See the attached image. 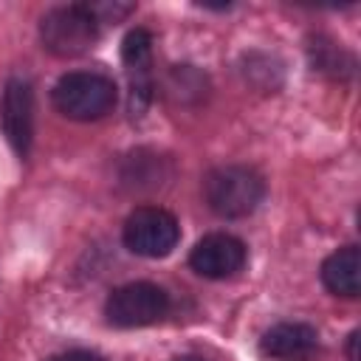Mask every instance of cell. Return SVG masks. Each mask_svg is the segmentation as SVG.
<instances>
[{
  "instance_id": "6da1fadb",
  "label": "cell",
  "mask_w": 361,
  "mask_h": 361,
  "mask_svg": "<svg viewBox=\"0 0 361 361\" xmlns=\"http://www.w3.org/2000/svg\"><path fill=\"white\" fill-rule=\"evenodd\" d=\"M206 206L223 220H240L265 200V178L245 164H220L203 178Z\"/></svg>"
},
{
  "instance_id": "7a4b0ae2",
  "label": "cell",
  "mask_w": 361,
  "mask_h": 361,
  "mask_svg": "<svg viewBox=\"0 0 361 361\" xmlns=\"http://www.w3.org/2000/svg\"><path fill=\"white\" fill-rule=\"evenodd\" d=\"M118 99L116 82L102 71H68L56 79L51 90L54 107L73 121L104 118Z\"/></svg>"
},
{
  "instance_id": "3957f363",
  "label": "cell",
  "mask_w": 361,
  "mask_h": 361,
  "mask_svg": "<svg viewBox=\"0 0 361 361\" xmlns=\"http://www.w3.org/2000/svg\"><path fill=\"white\" fill-rule=\"evenodd\" d=\"M102 23L90 11L87 3H65L54 6L39 20V42L48 54L71 59L90 51L99 42Z\"/></svg>"
},
{
  "instance_id": "277c9868",
  "label": "cell",
  "mask_w": 361,
  "mask_h": 361,
  "mask_svg": "<svg viewBox=\"0 0 361 361\" xmlns=\"http://www.w3.org/2000/svg\"><path fill=\"white\" fill-rule=\"evenodd\" d=\"M172 296L155 285V282H124L113 288L104 299V319L110 327L133 330V327H149L169 316Z\"/></svg>"
},
{
  "instance_id": "5b68a950",
  "label": "cell",
  "mask_w": 361,
  "mask_h": 361,
  "mask_svg": "<svg viewBox=\"0 0 361 361\" xmlns=\"http://www.w3.org/2000/svg\"><path fill=\"white\" fill-rule=\"evenodd\" d=\"M178 240H180V223L164 206H135L121 226V243L135 257H147V259L169 257Z\"/></svg>"
},
{
  "instance_id": "8992f818",
  "label": "cell",
  "mask_w": 361,
  "mask_h": 361,
  "mask_svg": "<svg viewBox=\"0 0 361 361\" xmlns=\"http://www.w3.org/2000/svg\"><path fill=\"white\" fill-rule=\"evenodd\" d=\"M0 130L20 158L34 144V87L25 76H8L0 93Z\"/></svg>"
},
{
  "instance_id": "52a82bcc",
  "label": "cell",
  "mask_w": 361,
  "mask_h": 361,
  "mask_svg": "<svg viewBox=\"0 0 361 361\" xmlns=\"http://www.w3.org/2000/svg\"><path fill=\"white\" fill-rule=\"evenodd\" d=\"M248 262V248L228 231L203 234L189 251V268L203 279H231Z\"/></svg>"
},
{
  "instance_id": "ba28073f",
  "label": "cell",
  "mask_w": 361,
  "mask_h": 361,
  "mask_svg": "<svg viewBox=\"0 0 361 361\" xmlns=\"http://www.w3.org/2000/svg\"><path fill=\"white\" fill-rule=\"evenodd\" d=\"M121 62L130 82V113L141 116L152 99V34L147 28L127 31L121 42Z\"/></svg>"
},
{
  "instance_id": "9c48e42d",
  "label": "cell",
  "mask_w": 361,
  "mask_h": 361,
  "mask_svg": "<svg viewBox=\"0 0 361 361\" xmlns=\"http://www.w3.org/2000/svg\"><path fill=\"white\" fill-rule=\"evenodd\" d=\"M259 353L274 361H316L322 338L307 322H276L259 336Z\"/></svg>"
},
{
  "instance_id": "30bf717a",
  "label": "cell",
  "mask_w": 361,
  "mask_h": 361,
  "mask_svg": "<svg viewBox=\"0 0 361 361\" xmlns=\"http://www.w3.org/2000/svg\"><path fill=\"white\" fill-rule=\"evenodd\" d=\"M358 268H361V254H358V245L350 243V245H341L336 248L324 262H322V285L333 293V296H341V299H355L358 296Z\"/></svg>"
},
{
  "instance_id": "8fae6325",
  "label": "cell",
  "mask_w": 361,
  "mask_h": 361,
  "mask_svg": "<svg viewBox=\"0 0 361 361\" xmlns=\"http://www.w3.org/2000/svg\"><path fill=\"white\" fill-rule=\"evenodd\" d=\"M310 51V59L316 65V71H324L330 76H341V73H353V56L344 54L336 42L324 39V37H316L313 45H307Z\"/></svg>"
},
{
  "instance_id": "7c38bea8",
  "label": "cell",
  "mask_w": 361,
  "mask_h": 361,
  "mask_svg": "<svg viewBox=\"0 0 361 361\" xmlns=\"http://www.w3.org/2000/svg\"><path fill=\"white\" fill-rule=\"evenodd\" d=\"M149 158H152V155L144 152V149L133 152V155L127 158V169L121 172V180L130 183V186H135V189H155V186H158V178H161V164H164V158H155V164L147 169Z\"/></svg>"
},
{
  "instance_id": "4fadbf2b",
  "label": "cell",
  "mask_w": 361,
  "mask_h": 361,
  "mask_svg": "<svg viewBox=\"0 0 361 361\" xmlns=\"http://www.w3.org/2000/svg\"><path fill=\"white\" fill-rule=\"evenodd\" d=\"M99 23H121L135 6L130 3H87Z\"/></svg>"
},
{
  "instance_id": "5bb4252c",
  "label": "cell",
  "mask_w": 361,
  "mask_h": 361,
  "mask_svg": "<svg viewBox=\"0 0 361 361\" xmlns=\"http://www.w3.org/2000/svg\"><path fill=\"white\" fill-rule=\"evenodd\" d=\"M48 361H107V358L99 355V353H93V350H82V347H76V350L56 353V355H51Z\"/></svg>"
},
{
  "instance_id": "9a60e30c",
  "label": "cell",
  "mask_w": 361,
  "mask_h": 361,
  "mask_svg": "<svg viewBox=\"0 0 361 361\" xmlns=\"http://www.w3.org/2000/svg\"><path fill=\"white\" fill-rule=\"evenodd\" d=\"M355 344H358V330H353L347 336V361H358V353H355Z\"/></svg>"
},
{
  "instance_id": "2e32d148",
  "label": "cell",
  "mask_w": 361,
  "mask_h": 361,
  "mask_svg": "<svg viewBox=\"0 0 361 361\" xmlns=\"http://www.w3.org/2000/svg\"><path fill=\"white\" fill-rule=\"evenodd\" d=\"M175 361H206V358H200V355H180V358H175Z\"/></svg>"
}]
</instances>
